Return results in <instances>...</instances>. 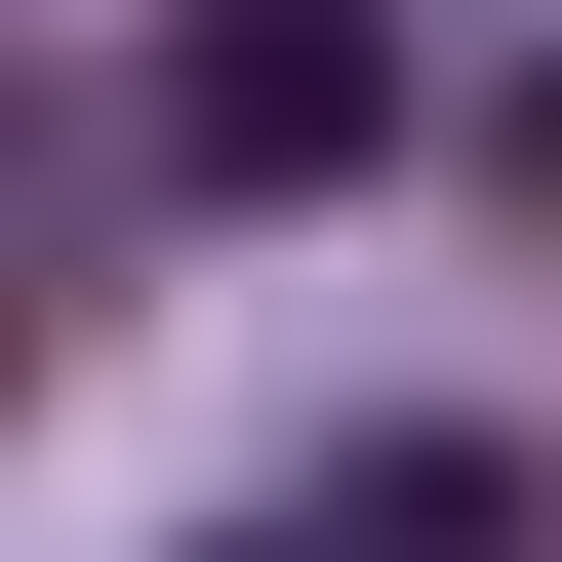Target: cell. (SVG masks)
<instances>
[{"instance_id":"obj_1","label":"cell","mask_w":562,"mask_h":562,"mask_svg":"<svg viewBox=\"0 0 562 562\" xmlns=\"http://www.w3.org/2000/svg\"><path fill=\"white\" fill-rule=\"evenodd\" d=\"M362 121H402V41H362V0H201V41H161V161H201V201H322Z\"/></svg>"},{"instance_id":"obj_2","label":"cell","mask_w":562,"mask_h":562,"mask_svg":"<svg viewBox=\"0 0 562 562\" xmlns=\"http://www.w3.org/2000/svg\"><path fill=\"white\" fill-rule=\"evenodd\" d=\"M241 562H322V522H241Z\"/></svg>"}]
</instances>
